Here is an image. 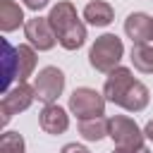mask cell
Segmentation results:
<instances>
[{
    "label": "cell",
    "mask_w": 153,
    "mask_h": 153,
    "mask_svg": "<svg viewBox=\"0 0 153 153\" xmlns=\"http://www.w3.org/2000/svg\"><path fill=\"white\" fill-rule=\"evenodd\" d=\"M2 62H5V84L10 86L17 79V48L10 45L7 38H2Z\"/></svg>",
    "instance_id": "obj_16"
},
{
    "label": "cell",
    "mask_w": 153,
    "mask_h": 153,
    "mask_svg": "<svg viewBox=\"0 0 153 153\" xmlns=\"http://www.w3.org/2000/svg\"><path fill=\"white\" fill-rule=\"evenodd\" d=\"M33 98H36V91H33V86H29V84H24V81H19L17 86H12V88H7V93L2 96V100H0V124L5 127L14 115H19V112H24L31 103H33Z\"/></svg>",
    "instance_id": "obj_6"
},
{
    "label": "cell",
    "mask_w": 153,
    "mask_h": 153,
    "mask_svg": "<svg viewBox=\"0 0 153 153\" xmlns=\"http://www.w3.org/2000/svg\"><path fill=\"white\" fill-rule=\"evenodd\" d=\"M79 134L86 141H100L103 136H110V120L108 117L79 120Z\"/></svg>",
    "instance_id": "obj_13"
},
{
    "label": "cell",
    "mask_w": 153,
    "mask_h": 153,
    "mask_svg": "<svg viewBox=\"0 0 153 153\" xmlns=\"http://www.w3.org/2000/svg\"><path fill=\"white\" fill-rule=\"evenodd\" d=\"M60 153H91V151L86 146H81V143H67V146H62Z\"/></svg>",
    "instance_id": "obj_18"
},
{
    "label": "cell",
    "mask_w": 153,
    "mask_h": 153,
    "mask_svg": "<svg viewBox=\"0 0 153 153\" xmlns=\"http://www.w3.org/2000/svg\"><path fill=\"white\" fill-rule=\"evenodd\" d=\"M24 33L29 38V43L38 50H50L55 43H57V36L48 22V17H33V19H26L24 24Z\"/></svg>",
    "instance_id": "obj_8"
},
{
    "label": "cell",
    "mask_w": 153,
    "mask_h": 153,
    "mask_svg": "<svg viewBox=\"0 0 153 153\" xmlns=\"http://www.w3.org/2000/svg\"><path fill=\"white\" fill-rule=\"evenodd\" d=\"M143 134H146V139H151V141H153V120H148V122H146Z\"/></svg>",
    "instance_id": "obj_20"
},
{
    "label": "cell",
    "mask_w": 153,
    "mask_h": 153,
    "mask_svg": "<svg viewBox=\"0 0 153 153\" xmlns=\"http://www.w3.org/2000/svg\"><path fill=\"white\" fill-rule=\"evenodd\" d=\"M143 129H139V124L124 115H115L110 117V139L115 141L117 148L122 151H139L143 148Z\"/></svg>",
    "instance_id": "obj_4"
},
{
    "label": "cell",
    "mask_w": 153,
    "mask_h": 153,
    "mask_svg": "<svg viewBox=\"0 0 153 153\" xmlns=\"http://www.w3.org/2000/svg\"><path fill=\"white\" fill-rule=\"evenodd\" d=\"M22 24H26L22 7L14 0H0V29L5 33H10V31L19 29Z\"/></svg>",
    "instance_id": "obj_11"
},
{
    "label": "cell",
    "mask_w": 153,
    "mask_h": 153,
    "mask_svg": "<svg viewBox=\"0 0 153 153\" xmlns=\"http://www.w3.org/2000/svg\"><path fill=\"white\" fill-rule=\"evenodd\" d=\"M48 22L57 36V43L65 48V50H76L86 43V26L84 22L79 19L76 14V7L67 0L57 2L50 14H48Z\"/></svg>",
    "instance_id": "obj_2"
},
{
    "label": "cell",
    "mask_w": 153,
    "mask_h": 153,
    "mask_svg": "<svg viewBox=\"0 0 153 153\" xmlns=\"http://www.w3.org/2000/svg\"><path fill=\"white\" fill-rule=\"evenodd\" d=\"M69 110L79 120L103 117V112H105V96L98 93L96 88H88V86L74 88L72 96H69Z\"/></svg>",
    "instance_id": "obj_5"
},
{
    "label": "cell",
    "mask_w": 153,
    "mask_h": 153,
    "mask_svg": "<svg viewBox=\"0 0 153 153\" xmlns=\"http://www.w3.org/2000/svg\"><path fill=\"white\" fill-rule=\"evenodd\" d=\"M103 96L108 103H115L129 112H139L148 105L151 100V91L148 86H143L141 81L134 79V74L127 67H117L108 74L105 86H103Z\"/></svg>",
    "instance_id": "obj_1"
},
{
    "label": "cell",
    "mask_w": 153,
    "mask_h": 153,
    "mask_svg": "<svg viewBox=\"0 0 153 153\" xmlns=\"http://www.w3.org/2000/svg\"><path fill=\"white\" fill-rule=\"evenodd\" d=\"M36 69V50L31 45H17V81H26Z\"/></svg>",
    "instance_id": "obj_14"
},
{
    "label": "cell",
    "mask_w": 153,
    "mask_h": 153,
    "mask_svg": "<svg viewBox=\"0 0 153 153\" xmlns=\"http://www.w3.org/2000/svg\"><path fill=\"white\" fill-rule=\"evenodd\" d=\"M122 55H124L122 41L115 33H103L93 41V45L88 50V62L96 72H108L110 74L112 69H117Z\"/></svg>",
    "instance_id": "obj_3"
},
{
    "label": "cell",
    "mask_w": 153,
    "mask_h": 153,
    "mask_svg": "<svg viewBox=\"0 0 153 153\" xmlns=\"http://www.w3.org/2000/svg\"><path fill=\"white\" fill-rule=\"evenodd\" d=\"M0 153H24V139L19 131H5L0 136Z\"/></svg>",
    "instance_id": "obj_17"
},
{
    "label": "cell",
    "mask_w": 153,
    "mask_h": 153,
    "mask_svg": "<svg viewBox=\"0 0 153 153\" xmlns=\"http://www.w3.org/2000/svg\"><path fill=\"white\" fill-rule=\"evenodd\" d=\"M38 124H41V129H43L45 134H62V131H67V127H69V115H67L60 105L50 103V105H45V108L41 110Z\"/></svg>",
    "instance_id": "obj_10"
},
{
    "label": "cell",
    "mask_w": 153,
    "mask_h": 153,
    "mask_svg": "<svg viewBox=\"0 0 153 153\" xmlns=\"http://www.w3.org/2000/svg\"><path fill=\"white\" fill-rule=\"evenodd\" d=\"M84 19L88 24H93V26H108L115 19V10L103 0H93V2H88L84 7Z\"/></svg>",
    "instance_id": "obj_12"
},
{
    "label": "cell",
    "mask_w": 153,
    "mask_h": 153,
    "mask_svg": "<svg viewBox=\"0 0 153 153\" xmlns=\"http://www.w3.org/2000/svg\"><path fill=\"white\" fill-rule=\"evenodd\" d=\"M29 10H33V12H38V10H43L45 5H48V0H22Z\"/></svg>",
    "instance_id": "obj_19"
},
{
    "label": "cell",
    "mask_w": 153,
    "mask_h": 153,
    "mask_svg": "<svg viewBox=\"0 0 153 153\" xmlns=\"http://www.w3.org/2000/svg\"><path fill=\"white\" fill-rule=\"evenodd\" d=\"M131 65L141 74H153V48L148 43L131 45Z\"/></svg>",
    "instance_id": "obj_15"
},
{
    "label": "cell",
    "mask_w": 153,
    "mask_h": 153,
    "mask_svg": "<svg viewBox=\"0 0 153 153\" xmlns=\"http://www.w3.org/2000/svg\"><path fill=\"white\" fill-rule=\"evenodd\" d=\"M112 153H151V151H148V148L143 146V148H139V151H122V148H115Z\"/></svg>",
    "instance_id": "obj_21"
},
{
    "label": "cell",
    "mask_w": 153,
    "mask_h": 153,
    "mask_svg": "<svg viewBox=\"0 0 153 153\" xmlns=\"http://www.w3.org/2000/svg\"><path fill=\"white\" fill-rule=\"evenodd\" d=\"M62 88H65V74H62V69H57V67H53V65L43 67V69L36 74V79H33L36 98H38L41 103H45V105L55 103L57 96L62 93Z\"/></svg>",
    "instance_id": "obj_7"
},
{
    "label": "cell",
    "mask_w": 153,
    "mask_h": 153,
    "mask_svg": "<svg viewBox=\"0 0 153 153\" xmlns=\"http://www.w3.org/2000/svg\"><path fill=\"white\" fill-rule=\"evenodd\" d=\"M124 33L131 38V43H148L153 41V19L143 12H131L124 19Z\"/></svg>",
    "instance_id": "obj_9"
}]
</instances>
